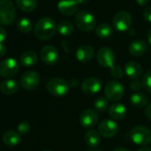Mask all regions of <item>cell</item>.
<instances>
[{
    "label": "cell",
    "mask_w": 151,
    "mask_h": 151,
    "mask_svg": "<svg viewBox=\"0 0 151 151\" xmlns=\"http://www.w3.org/2000/svg\"><path fill=\"white\" fill-rule=\"evenodd\" d=\"M57 24L51 17H43L38 20L35 26V36L42 41L52 38L57 31Z\"/></svg>",
    "instance_id": "cell-1"
},
{
    "label": "cell",
    "mask_w": 151,
    "mask_h": 151,
    "mask_svg": "<svg viewBox=\"0 0 151 151\" xmlns=\"http://www.w3.org/2000/svg\"><path fill=\"white\" fill-rule=\"evenodd\" d=\"M16 19V10L11 0H0V25H11Z\"/></svg>",
    "instance_id": "cell-2"
},
{
    "label": "cell",
    "mask_w": 151,
    "mask_h": 151,
    "mask_svg": "<svg viewBox=\"0 0 151 151\" xmlns=\"http://www.w3.org/2000/svg\"><path fill=\"white\" fill-rule=\"evenodd\" d=\"M75 23L77 27L82 31H92L95 25L96 21L93 14L86 10H81L77 13L75 16Z\"/></svg>",
    "instance_id": "cell-3"
},
{
    "label": "cell",
    "mask_w": 151,
    "mask_h": 151,
    "mask_svg": "<svg viewBox=\"0 0 151 151\" xmlns=\"http://www.w3.org/2000/svg\"><path fill=\"white\" fill-rule=\"evenodd\" d=\"M70 87V84L60 78H54L50 79L46 84V89L48 93L53 96H64L68 93Z\"/></svg>",
    "instance_id": "cell-4"
},
{
    "label": "cell",
    "mask_w": 151,
    "mask_h": 151,
    "mask_svg": "<svg viewBox=\"0 0 151 151\" xmlns=\"http://www.w3.org/2000/svg\"><path fill=\"white\" fill-rule=\"evenodd\" d=\"M130 138L133 143L146 146L151 142V131L145 126H135L130 132Z\"/></svg>",
    "instance_id": "cell-5"
},
{
    "label": "cell",
    "mask_w": 151,
    "mask_h": 151,
    "mask_svg": "<svg viewBox=\"0 0 151 151\" xmlns=\"http://www.w3.org/2000/svg\"><path fill=\"white\" fill-rule=\"evenodd\" d=\"M40 83V76L37 71L29 70L25 72L21 78L22 86L28 91H32L37 88Z\"/></svg>",
    "instance_id": "cell-6"
},
{
    "label": "cell",
    "mask_w": 151,
    "mask_h": 151,
    "mask_svg": "<svg viewBox=\"0 0 151 151\" xmlns=\"http://www.w3.org/2000/svg\"><path fill=\"white\" fill-rule=\"evenodd\" d=\"M132 16L126 11L117 12L113 18V26L118 31H126L131 28Z\"/></svg>",
    "instance_id": "cell-7"
},
{
    "label": "cell",
    "mask_w": 151,
    "mask_h": 151,
    "mask_svg": "<svg viewBox=\"0 0 151 151\" xmlns=\"http://www.w3.org/2000/svg\"><path fill=\"white\" fill-rule=\"evenodd\" d=\"M19 70L18 61L14 58H7L0 62V76L6 78H9Z\"/></svg>",
    "instance_id": "cell-8"
},
{
    "label": "cell",
    "mask_w": 151,
    "mask_h": 151,
    "mask_svg": "<svg viewBox=\"0 0 151 151\" xmlns=\"http://www.w3.org/2000/svg\"><path fill=\"white\" fill-rule=\"evenodd\" d=\"M97 60L103 68H109L111 69L116 66L115 54L109 47H102L98 51Z\"/></svg>",
    "instance_id": "cell-9"
},
{
    "label": "cell",
    "mask_w": 151,
    "mask_h": 151,
    "mask_svg": "<svg viewBox=\"0 0 151 151\" xmlns=\"http://www.w3.org/2000/svg\"><path fill=\"white\" fill-rule=\"evenodd\" d=\"M105 95L108 100L116 101L120 100L124 95V86L116 81H110L105 86Z\"/></svg>",
    "instance_id": "cell-10"
},
{
    "label": "cell",
    "mask_w": 151,
    "mask_h": 151,
    "mask_svg": "<svg viewBox=\"0 0 151 151\" xmlns=\"http://www.w3.org/2000/svg\"><path fill=\"white\" fill-rule=\"evenodd\" d=\"M98 132L105 138H113L118 132V125L114 120L104 119L100 123Z\"/></svg>",
    "instance_id": "cell-11"
},
{
    "label": "cell",
    "mask_w": 151,
    "mask_h": 151,
    "mask_svg": "<svg viewBox=\"0 0 151 151\" xmlns=\"http://www.w3.org/2000/svg\"><path fill=\"white\" fill-rule=\"evenodd\" d=\"M98 120H99V116L96 110L93 109H87L84 110L79 117V122L81 125L84 128L90 129V130L97 124Z\"/></svg>",
    "instance_id": "cell-12"
},
{
    "label": "cell",
    "mask_w": 151,
    "mask_h": 151,
    "mask_svg": "<svg viewBox=\"0 0 151 151\" xmlns=\"http://www.w3.org/2000/svg\"><path fill=\"white\" fill-rule=\"evenodd\" d=\"M40 58L46 65H54L59 60V52L52 45H45L40 51Z\"/></svg>",
    "instance_id": "cell-13"
},
{
    "label": "cell",
    "mask_w": 151,
    "mask_h": 151,
    "mask_svg": "<svg viewBox=\"0 0 151 151\" xmlns=\"http://www.w3.org/2000/svg\"><path fill=\"white\" fill-rule=\"evenodd\" d=\"M82 92L88 95H93L99 93L101 89V82L98 78L91 77L86 78L81 85Z\"/></svg>",
    "instance_id": "cell-14"
},
{
    "label": "cell",
    "mask_w": 151,
    "mask_h": 151,
    "mask_svg": "<svg viewBox=\"0 0 151 151\" xmlns=\"http://www.w3.org/2000/svg\"><path fill=\"white\" fill-rule=\"evenodd\" d=\"M78 5L77 0H60L58 9L62 14L69 16L78 11Z\"/></svg>",
    "instance_id": "cell-15"
},
{
    "label": "cell",
    "mask_w": 151,
    "mask_h": 151,
    "mask_svg": "<svg viewBox=\"0 0 151 151\" xmlns=\"http://www.w3.org/2000/svg\"><path fill=\"white\" fill-rule=\"evenodd\" d=\"M94 54L93 48L89 45H80L77 52H76V58L80 62L86 63L90 61Z\"/></svg>",
    "instance_id": "cell-16"
},
{
    "label": "cell",
    "mask_w": 151,
    "mask_h": 151,
    "mask_svg": "<svg viewBox=\"0 0 151 151\" xmlns=\"http://www.w3.org/2000/svg\"><path fill=\"white\" fill-rule=\"evenodd\" d=\"M124 72L127 75V77H129L132 80L139 79L141 77V74H142V70H141L139 64L132 60H130L125 64Z\"/></svg>",
    "instance_id": "cell-17"
},
{
    "label": "cell",
    "mask_w": 151,
    "mask_h": 151,
    "mask_svg": "<svg viewBox=\"0 0 151 151\" xmlns=\"http://www.w3.org/2000/svg\"><path fill=\"white\" fill-rule=\"evenodd\" d=\"M126 114V108L121 103H115L109 108V115L114 120H122L125 117Z\"/></svg>",
    "instance_id": "cell-18"
},
{
    "label": "cell",
    "mask_w": 151,
    "mask_h": 151,
    "mask_svg": "<svg viewBox=\"0 0 151 151\" xmlns=\"http://www.w3.org/2000/svg\"><path fill=\"white\" fill-rule=\"evenodd\" d=\"M19 89V85L14 79H6L0 85V90L6 95H12Z\"/></svg>",
    "instance_id": "cell-19"
},
{
    "label": "cell",
    "mask_w": 151,
    "mask_h": 151,
    "mask_svg": "<svg viewBox=\"0 0 151 151\" xmlns=\"http://www.w3.org/2000/svg\"><path fill=\"white\" fill-rule=\"evenodd\" d=\"M37 59L38 57L37 52L32 50H29L22 54L20 58V63L24 67H31L37 62Z\"/></svg>",
    "instance_id": "cell-20"
},
{
    "label": "cell",
    "mask_w": 151,
    "mask_h": 151,
    "mask_svg": "<svg viewBox=\"0 0 151 151\" xmlns=\"http://www.w3.org/2000/svg\"><path fill=\"white\" fill-rule=\"evenodd\" d=\"M128 50H129V52L132 56H140L146 52L147 44L143 40L138 39L130 44Z\"/></svg>",
    "instance_id": "cell-21"
},
{
    "label": "cell",
    "mask_w": 151,
    "mask_h": 151,
    "mask_svg": "<svg viewBox=\"0 0 151 151\" xmlns=\"http://www.w3.org/2000/svg\"><path fill=\"white\" fill-rule=\"evenodd\" d=\"M85 142L90 147H96L101 142V134L99 132L91 129L85 134Z\"/></svg>",
    "instance_id": "cell-22"
},
{
    "label": "cell",
    "mask_w": 151,
    "mask_h": 151,
    "mask_svg": "<svg viewBox=\"0 0 151 151\" xmlns=\"http://www.w3.org/2000/svg\"><path fill=\"white\" fill-rule=\"evenodd\" d=\"M131 103L132 106L138 109H142L147 105L148 102V98L146 94L141 93H135L131 95L130 98Z\"/></svg>",
    "instance_id": "cell-23"
},
{
    "label": "cell",
    "mask_w": 151,
    "mask_h": 151,
    "mask_svg": "<svg viewBox=\"0 0 151 151\" xmlns=\"http://www.w3.org/2000/svg\"><path fill=\"white\" fill-rule=\"evenodd\" d=\"M2 139H3V142L7 146H15L20 143L21 136H20L19 132L10 130V131L6 132L3 134Z\"/></svg>",
    "instance_id": "cell-24"
},
{
    "label": "cell",
    "mask_w": 151,
    "mask_h": 151,
    "mask_svg": "<svg viewBox=\"0 0 151 151\" xmlns=\"http://www.w3.org/2000/svg\"><path fill=\"white\" fill-rule=\"evenodd\" d=\"M17 6L23 12H32L37 5V0H15Z\"/></svg>",
    "instance_id": "cell-25"
},
{
    "label": "cell",
    "mask_w": 151,
    "mask_h": 151,
    "mask_svg": "<svg viewBox=\"0 0 151 151\" xmlns=\"http://www.w3.org/2000/svg\"><path fill=\"white\" fill-rule=\"evenodd\" d=\"M95 33L98 37L101 38H108L112 35L113 28L109 23H105V22L101 23L99 26H97L95 29Z\"/></svg>",
    "instance_id": "cell-26"
},
{
    "label": "cell",
    "mask_w": 151,
    "mask_h": 151,
    "mask_svg": "<svg viewBox=\"0 0 151 151\" xmlns=\"http://www.w3.org/2000/svg\"><path fill=\"white\" fill-rule=\"evenodd\" d=\"M57 30L62 36H68L73 32L74 27H73V25H72V23L70 22L62 21L58 24Z\"/></svg>",
    "instance_id": "cell-27"
},
{
    "label": "cell",
    "mask_w": 151,
    "mask_h": 151,
    "mask_svg": "<svg viewBox=\"0 0 151 151\" xmlns=\"http://www.w3.org/2000/svg\"><path fill=\"white\" fill-rule=\"evenodd\" d=\"M17 29L22 33H29L33 29V23L29 18H22L17 22Z\"/></svg>",
    "instance_id": "cell-28"
},
{
    "label": "cell",
    "mask_w": 151,
    "mask_h": 151,
    "mask_svg": "<svg viewBox=\"0 0 151 151\" xmlns=\"http://www.w3.org/2000/svg\"><path fill=\"white\" fill-rule=\"evenodd\" d=\"M109 107V101L105 97H100L94 102V109H95V110H97L99 112H104V111L108 110Z\"/></svg>",
    "instance_id": "cell-29"
},
{
    "label": "cell",
    "mask_w": 151,
    "mask_h": 151,
    "mask_svg": "<svg viewBox=\"0 0 151 151\" xmlns=\"http://www.w3.org/2000/svg\"><path fill=\"white\" fill-rule=\"evenodd\" d=\"M141 81L143 84V87L146 89V91L151 93V70H148L145 73Z\"/></svg>",
    "instance_id": "cell-30"
},
{
    "label": "cell",
    "mask_w": 151,
    "mask_h": 151,
    "mask_svg": "<svg viewBox=\"0 0 151 151\" xmlns=\"http://www.w3.org/2000/svg\"><path fill=\"white\" fill-rule=\"evenodd\" d=\"M17 128H18V132H19L20 133H22V134H26V133H28V132H29V130H30V124H29L28 122L23 121V122H22V123H20V124H18Z\"/></svg>",
    "instance_id": "cell-31"
},
{
    "label": "cell",
    "mask_w": 151,
    "mask_h": 151,
    "mask_svg": "<svg viewBox=\"0 0 151 151\" xmlns=\"http://www.w3.org/2000/svg\"><path fill=\"white\" fill-rule=\"evenodd\" d=\"M111 71V75H112V77L116 78V79H119L123 77V75H124V72H123V69L121 68V67L116 65L113 68L110 69Z\"/></svg>",
    "instance_id": "cell-32"
},
{
    "label": "cell",
    "mask_w": 151,
    "mask_h": 151,
    "mask_svg": "<svg viewBox=\"0 0 151 151\" xmlns=\"http://www.w3.org/2000/svg\"><path fill=\"white\" fill-rule=\"evenodd\" d=\"M130 88L132 91L133 92H138L139 91L140 89L143 88V84H142V81H139L138 79L137 80H132L130 84Z\"/></svg>",
    "instance_id": "cell-33"
},
{
    "label": "cell",
    "mask_w": 151,
    "mask_h": 151,
    "mask_svg": "<svg viewBox=\"0 0 151 151\" xmlns=\"http://www.w3.org/2000/svg\"><path fill=\"white\" fill-rule=\"evenodd\" d=\"M143 16H144V19L149 22H151V6H147L144 12H143Z\"/></svg>",
    "instance_id": "cell-34"
},
{
    "label": "cell",
    "mask_w": 151,
    "mask_h": 151,
    "mask_svg": "<svg viewBox=\"0 0 151 151\" xmlns=\"http://www.w3.org/2000/svg\"><path fill=\"white\" fill-rule=\"evenodd\" d=\"M6 38V30L0 25V43H3Z\"/></svg>",
    "instance_id": "cell-35"
},
{
    "label": "cell",
    "mask_w": 151,
    "mask_h": 151,
    "mask_svg": "<svg viewBox=\"0 0 151 151\" xmlns=\"http://www.w3.org/2000/svg\"><path fill=\"white\" fill-rule=\"evenodd\" d=\"M145 114H146V116L147 117V119H149L151 121V103L147 106Z\"/></svg>",
    "instance_id": "cell-36"
},
{
    "label": "cell",
    "mask_w": 151,
    "mask_h": 151,
    "mask_svg": "<svg viewBox=\"0 0 151 151\" xmlns=\"http://www.w3.org/2000/svg\"><path fill=\"white\" fill-rule=\"evenodd\" d=\"M6 53V46L3 45V43H0V57L4 56Z\"/></svg>",
    "instance_id": "cell-37"
},
{
    "label": "cell",
    "mask_w": 151,
    "mask_h": 151,
    "mask_svg": "<svg viewBox=\"0 0 151 151\" xmlns=\"http://www.w3.org/2000/svg\"><path fill=\"white\" fill-rule=\"evenodd\" d=\"M136 2L139 6H146L148 3V0H136Z\"/></svg>",
    "instance_id": "cell-38"
},
{
    "label": "cell",
    "mask_w": 151,
    "mask_h": 151,
    "mask_svg": "<svg viewBox=\"0 0 151 151\" xmlns=\"http://www.w3.org/2000/svg\"><path fill=\"white\" fill-rule=\"evenodd\" d=\"M137 151H151V149L149 147H142L139 148Z\"/></svg>",
    "instance_id": "cell-39"
},
{
    "label": "cell",
    "mask_w": 151,
    "mask_h": 151,
    "mask_svg": "<svg viewBox=\"0 0 151 151\" xmlns=\"http://www.w3.org/2000/svg\"><path fill=\"white\" fill-rule=\"evenodd\" d=\"M78 1V4H80V5H84V4H86L89 0H77Z\"/></svg>",
    "instance_id": "cell-40"
},
{
    "label": "cell",
    "mask_w": 151,
    "mask_h": 151,
    "mask_svg": "<svg viewBox=\"0 0 151 151\" xmlns=\"http://www.w3.org/2000/svg\"><path fill=\"white\" fill-rule=\"evenodd\" d=\"M147 40H148V42H149L150 45H151V29H149V31H148V33H147Z\"/></svg>",
    "instance_id": "cell-41"
},
{
    "label": "cell",
    "mask_w": 151,
    "mask_h": 151,
    "mask_svg": "<svg viewBox=\"0 0 151 151\" xmlns=\"http://www.w3.org/2000/svg\"><path fill=\"white\" fill-rule=\"evenodd\" d=\"M113 151H128L126 148H124V147H117L116 149H114Z\"/></svg>",
    "instance_id": "cell-42"
},
{
    "label": "cell",
    "mask_w": 151,
    "mask_h": 151,
    "mask_svg": "<svg viewBox=\"0 0 151 151\" xmlns=\"http://www.w3.org/2000/svg\"><path fill=\"white\" fill-rule=\"evenodd\" d=\"M128 32H129V33H130L131 35H133V32H134V29H131V28H130V29H128Z\"/></svg>",
    "instance_id": "cell-43"
},
{
    "label": "cell",
    "mask_w": 151,
    "mask_h": 151,
    "mask_svg": "<svg viewBox=\"0 0 151 151\" xmlns=\"http://www.w3.org/2000/svg\"><path fill=\"white\" fill-rule=\"evenodd\" d=\"M89 151H101V150H100V149H94V148H93V149H90Z\"/></svg>",
    "instance_id": "cell-44"
},
{
    "label": "cell",
    "mask_w": 151,
    "mask_h": 151,
    "mask_svg": "<svg viewBox=\"0 0 151 151\" xmlns=\"http://www.w3.org/2000/svg\"><path fill=\"white\" fill-rule=\"evenodd\" d=\"M44 151H51V150H44Z\"/></svg>",
    "instance_id": "cell-45"
}]
</instances>
